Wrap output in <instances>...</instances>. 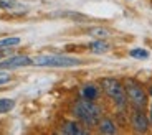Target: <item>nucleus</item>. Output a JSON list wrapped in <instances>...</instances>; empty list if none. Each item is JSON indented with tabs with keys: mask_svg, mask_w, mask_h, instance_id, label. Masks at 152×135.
Returning a JSON list of instances; mask_svg holds the SVG:
<instances>
[{
	"mask_svg": "<svg viewBox=\"0 0 152 135\" xmlns=\"http://www.w3.org/2000/svg\"><path fill=\"white\" fill-rule=\"evenodd\" d=\"M73 112L78 119H81L83 122L86 124H96L101 115V109H99L98 105L94 102H91L89 99H84V101H78L73 107Z\"/></svg>",
	"mask_w": 152,
	"mask_h": 135,
	"instance_id": "nucleus-1",
	"label": "nucleus"
},
{
	"mask_svg": "<svg viewBox=\"0 0 152 135\" xmlns=\"http://www.w3.org/2000/svg\"><path fill=\"white\" fill-rule=\"evenodd\" d=\"M81 61L76 58L69 56H61V54H42L33 60V64L37 66H53V68H69V66H78Z\"/></svg>",
	"mask_w": 152,
	"mask_h": 135,
	"instance_id": "nucleus-2",
	"label": "nucleus"
},
{
	"mask_svg": "<svg viewBox=\"0 0 152 135\" xmlns=\"http://www.w3.org/2000/svg\"><path fill=\"white\" fill-rule=\"evenodd\" d=\"M101 87H103L104 92H106L111 99H114V102H116L119 107H124L126 105V91H124V86L119 83L118 79H111V78L103 79V81H101Z\"/></svg>",
	"mask_w": 152,
	"mask_h": 135,
	"instance_id": "nucleus-3",
	"label": "nucleus"
},
{
	"mask_svg": "<svg viewBox=\"0 0 152 135\" xmlns=\"http://www.w3.org/2000/svg\"><path fill=\"white\" fill-rule=\"evenodd\" d=\"M124 91H126V97L129 99L136 107H144L145 105V92L142 91V87H139L134 83H127Z\"/></svg>",
	"mask_w": 152,
	"mask_h": 135,
	"instance_id": "nucleus-4",
	"label": "nucleus"
},
{
	"mask_svg": "<svg viewBox=\"0 0 152 135\" xmlns=\"http://www.w3.org/2000/svg\"><path fill=\"white\" fill-rule=\"evenodd\" d=\"M28 64H33V60L28 56H13L10 60L0 63L2 69H10V68H20V66H28Z\"/></svg>",
	"mask_w": 152,
	"mask_h": 135,
	"instance_id": "nucleus-5",
	"label": "nucleus"
},
{
	"mask_svg": "<svg viewBox=\"0 0 152 135\" xmlns=\"http://www.w3.org/2000/svg\"><path fill=\"white\" fill-rule=\"evenodd\" d=\"M131 120H132V127L136 132H145L149 128V119L142 112H139V110H136L132 114V119Z\"/></svg>",
	"mask_w": 152,
	"mask_h": 135,
	"instance_id": "nucleus-6",
	"label": "nucleus"
},
{
	"mask_svg": "<svg viewBox=\"0 0 152 135\" xmlns=\"http://www.w3.org/2000/svg\"><path fill=\"white\" fill-rule=\"evenodd\" d=\"M63 134H69V135H80V134H86V130L81 128L80 124L76 122H66L63 125Z\"/></svg>",
	"mask_w": 152,
	"mask_h": 135,
	"instance_id": "nucleus-7",
	"label": "nucleus"
},
{
	"mask_svg": "<svg viewBox=\"0 0 152 135\" xmlns=\"http://www.w3.org/2000/svg\"><path fill=\"white\" fill-rule=\"evenodd\" d=\"M99 132L101 134H116V125H114V122L111 119H103L101 122H99Z\"/></svg>",
	"mask_w": 152,
	"mask_h": 135,
	"instance_id": "nucleus-8",
	"label": "nucleus"
},
{
	"mask_svg": "<svg viewBox=\"0 0 152 135\" xmlns=\"http://www.w3.org/2000/svg\"><path fill=\"white\" fill-rule=\"evenodd\" d=\"M89 49H91L93 53H106L107 49H109V45L101 41V40H98V41L89 43Z\"/></svg>",
	"mask_w": 152,
	"mask_h": 135,
	"instance_id": "nucleus-9",
	"label": "nucleus"
},
{
	"mask_svg": "<svg viewBox=\"0 0 152 135\" xmlns=\"http://www.w3.org/2000/svg\"><path fill=\"white\" fill-rule=\"evenodd\" d=\"M81 94H83L84 99H89V101H93V99L98 97V89H96L94 86H84L83 91H81Z\"/></svg>",
	"mask_w": 152,
	"mask_h": 135,
	"instance_id": "nucleus-10",
	"label": "nucleus"
},
{
	"mask_svg": "<svg viewBox=\"0 0 152 135\" xmlns=\"http://www.w3.org/2000/svg\"><path fill=\"white\" fill-rule=\"evenodd\" d=\"M13 107H15V101H12V99H0V114L10 112Z\"/></svg>",
	"mask_w": 152,
	"mask_h": 135,
	"instance_id": "nucleus-11",
	"label": "nucleus"
},
{
	"mask_svg": "<svg viewBox=\"0 0 152 135\" xmlns=\"http://www.w3.org/2000/svg\"><path fill=\"white\" fill-rule=\"evenodd\" d=\"M17 45H20V38H4V40H0V48L2 49L12 48V46Z\"/></svg>",
	"mask_w": 152,
	"mask_h": 135,
	"instance_id": "nucleus-12",
	"label": "nucleus"
},
{
	"mask_svg": "<svg viewBox=\"0 0 152 135\" xmlns=\"http://www.w3.org/2000/svg\"><path fill=\"white\" fill-rule=\"evenodd\" d=\"M89 35H93V36H99V38H104L109 35V31L104 30V28H91L89 30Z\"/></svg>",
	"mask_w": 152,
	"mask_h": 135,
	"instance_id": "nucleus-13",
	"label": "nucleus"
},
{
	"mask_svg": "<svg viewBox=\"0 0 152 135\" xmlns=\"http://www.w3.org/2000/svg\"><path fill=\"white\" fill-rule=\"evenodd\" d=\"M131 56L132 58H139V60H145V58L149 56V53L145 51V49H132V51H131Z\"/></svg>",
	"mask_w": 152,
	"mask_h": 135,
	"instance_id": "nucleus-14",
	"label": "nucleus"
},
{
	"mask_svg": "<svg viewBox=\"0 0 152 135\" xmlns=\"http://www.w3.org/2000/svg\"><path fill=\"white\" fill-rule=\"evenodd\" d=\"M8 81H10V76L0 73V84H5V83H8Z\"/></svg>",
	"mask_w": 152,
	"mask_h": 135,
	"instance_id": "nucleus-15",
	"label": "nucleus"
},
{
	"mask_svg": "<svg viewBox=\"0 0 152 135\" xmlns=\"http://www.w3.org/2000/svg\"><path fill=\"white\" fill-rule=\"evenodd\" d=\"M151 124H152V109H151Z\"/></svg>",
	"mask_w": 152,
	"mask_h": 135,
	"instance_id": "nucleus-16",
	"label": "nucleus"
},
{
	"mask_svg": "<svg viewBox=\"0 0 152 135\" xmlns=\"http://www.w3.org/2000/svg\"><path fill=\"white\" fill-rule=\"evenodd\" d=\"M151 96H152V86H151Z\"/></svg>",
	"mask_w": 152,
	"mask_h": 135,
	"instance_id": "nucleus-17",
	"label": "nucleus"
}]
</instances>
